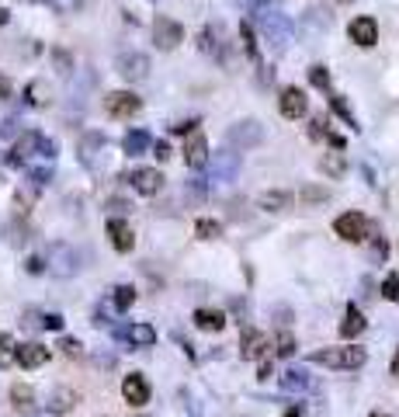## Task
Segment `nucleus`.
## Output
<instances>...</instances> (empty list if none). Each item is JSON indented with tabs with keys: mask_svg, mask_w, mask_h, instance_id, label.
<instances>
[{
	"mask_svg": "<svg viewBox=\"0 0 399 417\" xmlns=\"http://www.w3.org/2000/svg\"><path fill=\"white\" fill-rule=\"evenodd\" d=\"M289 202H292V195H289V191H267V195H261V198H257V205H261V208H267V213H281V208L289 205Z\"/></svg>",
	"mask_w": 399,
	"mask_h": 417,
	"instance_id": "b1692460",
	"label": "nucleus"
},
{
	"mask_svg": "<svg viewBox=\"0 0 399 417\" xmlns=\"http://www.w3.org/2000/svg\"><path fill=\"white\" fill-rule=\"evenodd\" d=\"M129 184L139 195H156L163 188V174L156 167H136V171H129Z\"/></svg>",
	"mask_w": 399,
	"mask_h": 417,
	"instance_id": "f8f14e48",
	"label": "nucleus"
},
{
	"mask_svg": "<svg viewBox=\"0 0 399 417\" xmlns=\"http://www.w3.org/2000/svg\"><path fill=\"white\" fill-rule=\"evenodd\" d=\"M330 104H333V112L344 119L351 129H358V126H354V115H351V108H348V101H344V97H340V94H330Z\"/></svg>",
	"mask_w": 399,
	"mask_h": 417,
	"instance_id": "7c9ffc66",
	"label": "nucleus"
},
{
	"mask_svg": "<svg viewBox=\"0 0 399 417\" xmlns=\"http://www.w3.org/2000/svg\"><path fill=\"white\" fill-rule=\"evenodd\" d=\"M195 126H198V122L191 119V122H181V126H174V132H178V136H184V132H195Z\"/></svg>",
	"mask_w": 399,
	"mask_h": 417,
	"instance_id": "c03bdc74",
	"label": "nucleus"
},
{
	"mask_svg": "<svg viewBox=\"0 0 399 417\" xmlns=\"http://www.w3.org/2000/svg\"><path fill=\"white\" fill-rule=\"evenodd\" d=\"M392 376H399V351H396V358H392Z\"/></svg>",
	"mask_w": 399,
	"mask_h": 417,
	"instance_id": "09e8293b",
	"label": "nucleus"
},
{
	"mask_svg": "<svg viewBox=\"0 0 399 417\" xmlns=\"http://www.w3.org/2000/svg\"><path fill=\"white\" fill-rule=\"evenodd\" d=\"M309 361L326 365V369H361V365L368 361V351L358 348V344H348V348H323V351H313Z\"/></svg>",
	"mask_w": 399,
	"mask_h": 417,
	"instance_id": "f257e3e1",
	"label": "nucleus"
},
{
	"mask_svg": "<svg viewBox=\"0 0 399 417\" xmlns=\"http://www.w3.org/2000/svg\"><path fill=\"white\" fill-rule=\"evenodd\" d=\"M38 417H56V414H38Z\"/></svg>",
	"mask_w": 399,
	"mask_h": 417,
	"instance_id": "864d4df0",
	"label": "nucleus"
},
{
	"mask_svg": "<svg viewBox=\"0 0 399 417\" xmlns=\"http://www.w3.org/2000/svg\"><path fill=\"white\" fill-rule=\"evenodd\" d=\"M73 403H77V393H73V390H56L49 407H52V414H56V410H70Z\"/></svg>",
	"mask_w": 399,
	"mask_h": 417,
	"instance_id": "bb28decb",
	"label": "nucleus"
},
{
	"mask_svg": "<svg viewBox=\"0 0 399 417\" xmlns=\"http://www.w3.org/2000/svg\"><path fill=\"white\" fill-rule=\"evenodd\" d=\"M267 351V334L261 331H247L243 341H240V358H261Z\"/></svg>",
	"mask_w": 399,
	"mask_h": 417,
	"instance_id": "412c9836",
	"label": "nucleus"
},
{
	"mask_svg": "<svg viewBox=\"0 0 399 417\" xmlns=\"http://www.w3.org/2000/svg\"><path fill=\"white\" fill-rule=\"evenodd\" d=\"M261 139H264V126L257 119H243L226 132V143L233 150H254V146H261Z\"/></svg>",
	"mask_w": 399,
	"mask_h": 417,
	"instance_id": "20e7f679",
	"label": "nucleus"
},
{
	"mask_svg": "<svg viewBox=\"0 0 399 417\" xmlns=\"http://www.w3.org/2000/svg\"><path fill=\"white\" fill-rule=\"evenodd\" d=\"M108 237H111V247H115L119 254H129L136 247V233L125 219H108Z\"/></svg>",
	"mask_w": 399,
	"mask_h": 417,
	"instance_id": "2eb2a0df",
	"label": "nucleus"
},
{
	"mask_svg": "<svg viewBox=\"0 0 399 417\" xmlns=\"http://www.w3.org/2000/svg\"><path fill=\"white\" fill-rule=\"evenodd\" d=\"M60 348H63V351H66V355H73V358H77V355H80V351H84V344H80V341H77V337H63V341H60Z\"/></svg>",
	"mask_w": 399,
	"mask_h": 417,
	"instance_id": "58836bf2",
	"label": "nucleus"
},
{
	"mask_svg": "<svg viewBox=\"0 0 399 417\" xmlns=\"http://www.w3.org/2000/svg\"><path fill=\"white\" fill-rule=\"evenodd\" d=\"M195 327H202V331H222L226 327V313H219V309H195Z\"/></svg>",
	"mask_w": 399,
	"mask_h": 417,
	"instance_id": "5701e85b",
	"label": "nucleus"
},
{
	"mask_svg": "<svg viewBox=\"0 0 399 417\" xmlns=\"http://www.w3.org/2000/svg\"><path fill=\"white\" fill-rule=\"evenodd\" d=\"M348 35H351V42H354V45L372 49V45L378 42V21H375V18H368V14H361V18H354V21L348 25Z\"/></svg>",
	"mask_w": 399,
	"mask_h": 417,
	"instance_id": "6e6552de",
	"label": "nucleus"
},
{
	"mask_svg": "<svg viewBox=\"0 0 399 417\" xmlns=\"http://www.w3.org/2000/svg\"><path fill=\"white\" fill-rule=\"evenodd\" d=\"M319 171H323L326 178L340 181V178L348 174V160H344V153H340V150H333V153H323V160H319Z\"/></svg>",
	"mask_w": 399,
	"mask_h": 417,
	"instance_id": "4be33fe9",
	"label": "nucleus"
},
{
	"mask_svg": "<svg viewBox=\"0 0 399 417\" xmlns=\"http://www.w3.org/2000/svg\"><path fill=\"white\" fill-rule=\"evenodd\" d=\"M42 327H49V331H63V317H60V313H45V317H42Z\"/></svg>",
	"mask_w": 399,
	"mask_h": 417,
	"instance_id": "ea45409f",
	"label": "nucleus"
},
{
	"mask_svg": "<svg viewBox=\"0 0 399 417\" xmlns=\"http://www.w3.org/2000/svg\"><path fill=\"white\" fill-rule=\"evenodd\" d=\"M274 344H278V355H281V358H292V355H295V337H292L289 331H281Z\"/></svg>",
	"mask_w": 399,
	"mask_h": 417,
	"instance_id": "473e14b6",
	"label": "nucleus"
},
{
	"mask_svg": "<svg viewBox=\"0 0 399 417\" xmlns=\"http://www.w3.org/2000/svg\"><path fill=\"white\" fill-rule=\"evenodd\" d=\"M240 174V156L237 153H215L212 156V178L208 181H215V184H226V181H233Z\"/></svg>",
	"mask_w": 399,
	"mask_h": 417,
	"instance_id": "1a4fd4ad",
	"label": "nucleus"
},
{
	"mask_svg": "<svg viewBox=\"0 0 399 417\" xmlns=\"http://www.w3.org/2000/svg\"><path fill=\"white\" fill-rule=\"evenodd\" d=\"M271 372H274V369H271V361H264V365H261V372H257V379H267Z\"/></svg>",
	"mask_w": 399,
	"mask_h": 417,
	"instance_id": "de8ad7c7",
	"label": "nucleus"
},
{
	"mask_svg": "<svg viewBox=\"0 0 399 417\" xmlns=\"http://www.w3.org/2000/svg\"><path fill=\"white\" fill-rule=\"evenodd\" d=\"M219 233H222V223L219 219H198L195 223V237L198 240H215Z\"/></svg>",
	"mask_w": 399,
	"mask_h": 417,
	"instance_id": "a878e982",
	"label": "nucleus"
},
{
	"mask_svg": "<svg viewBox=\"0 0 399 417\" xmlns=\"http://www.w3.org/2000/svg\"><path fill=\"white\" fill-rule=\"evenodd\" d=\"M8 18H11V11H4V8H0V25H4Z\"/></svg>",
	"mask_w": 399,
	"mask_h": 417,
	"instance_id": "8fccbe9b",
	"label": "nucleus"
},
{
	"mask_svg": "<svg viewBox=\"0 0 399 417\" xmlns=\"http://www.w3.org/2000/svg\"><path fill=\"white\" fill-rule=\"evenodd\" d=\"M28 178H32L35 188H38V184H49V181H52V167H49V164H45V167H32Z\"/></svg>",
	"mask_w": 399,
	"mask_h": 417,
	"instance_id": "c9c22d12",
	"label": "nucleus"
},
{
	"mask_svg": "<svg viewBox=\"0 0 399 417\" xmlns=\"http://www.w3.org/2000/svg\"><path fill=\"white\" fill-rule=\"evenodd\" d=\"M25 94H28V101H32V104H45V97H42V94H45V84H38V80H35V84H28V91H25Z\"/></svg>",
	"mask_w": 399,
	"mask_h": 417,
	"instance_id": "e433bc0d",
	"label": "nucleus"
},
{
	"mask_svg": "<svg viewBox=\"0 0 399 417\" xmlns=\"http://www.w3.org/2000/svg\"><path fill=\"white\" fill-rule=\"evenodd\" d=\"M365 327H368V320L361 317V309H358V306H348L344 320H340V337H344V341H354Z\"/></svg>",
	"mask_w": 399,
	"mask_h": 417,
	"instance_id": "6ab92c4d",
	"label": "nucleus"
},
{
	"mask_svg": "<svg viewBox=\"0 0 399 417\" xmlns=\"http://www.w3.org/2000/svg\"><path fill=\"white\" fill-rule=\"evenodd\" d=\"M111 208H115V213H125V208H132V205H125L122 198H111Z\"/></svg>",
	"mask_w": 399,
	"mask_h": 417,
	"instance_id": "49530a36",
	"label": "nucleus"
},
{
	"mask_svg": "<svg viewBox=\"0 0 399 417\" xmlns=\"http://www.w3.org/2000/svg\"><path fill=\"white\" fill-rule=\"evenodd\" d=\"M309 80H313V87H319V91H330V70H326L323 63L309 67Z\"/></svg>",
	"mask_w": 399,
	"mask_h": 417,
	"instance_id": "2f4dec72",
	"label": "nucleus"
},
{
	"mask_svg": "<svg viewBox=\"0 0 399 417\" xmlns=\"http://www.w3.org/2000/svg\"><path fill=\"white\" fill-rule=\"evenodd\" d=\"M52 63H56V70H60V73H70L73 70V56H70L66 49H52Z\"/></svg>",
	"mask_w": 399,
	"mask_h": 417,
	"instance_id": "72a5a7b5",
	"label": "nucleus"
},
{
	"mask_svg": "<svg viewBox=\"0 0 399 417\" xmlns=\"http://www.w3.org/2000/svg\"><path fill=\"white\" fill-rule=\"evenodd\" d=\"M153 153H156V160H167V156H170V146H167V143L160 139V143L153 146Z\"/></svg>",
	"mask_w": 399,
	"mask_h": 417,
	"instance_id": "79ce46f5",
	"label": "nucleus"
},
{
	"mask_svg": "<svg viewBox=\"0 0 399 417\" xmlns=\"http://www.w3.org/2000/svg\"><path fill=\"white\" fill-rule=\"evenodd\" d=\"M35 195H38V188H35V184H25V188H18V195H14V205H18V213H21V216L28 213V205L35 202Z\"/></svg>",
	"mask_w": 399,
	"mask_h": 417,
	"instance_id": "c85d7f7f",
	"label": "nucleus"
},
{
	"mask_svg": "<svg viewBox=\"0 0 399 417\" xmlns=\"http://www.w3.org/2000/svg\"><path fill=\"white\" fill-rule=\"evenodd\" d=\"M372 417H389V414H382V410H375V414H372Z\"/></svg>",
	"mask_w": 399,
	"mask_h": 417,
	"instance_id": "603ef678",
	"label": "nucleus"
},
{
	"mask_svg": "<svg viewBox=\"0 0 399 417\" xmlns=\"http://www.w3.org/2000/svg\"><path fill=\"white\" fill-rule=\"evenodd\" d=\"M302 198H306V202H326V198H330V191H326V188H306V191H302Z\"/></svg>",
	"mask_w": 399,
	"mask_h": 417,
	"instance_id": "4c0bfd02",
	"label": "nucleus"
},
{
	"mask_svg": "<svg viewBox=\"0 0 399 417\" xmlns=\"http://www.w3.org/2000/svg\"><path fill=\"white\" fill-rule=\"evenodd\" d=\"M278 108H281L285 119H302V115L309 112V97H306V91H299V87H285L281 97H278Z\"/></svg>",
	"mask_w": 399,
	"mask_h": 417,
	"instance_id": "0eeeda50",
	"label": "nucleus"
},
{
	"mask_svg": "<svg viewBox=\"0 0 399 417\" xmlns=\"http://www.w3.org/2000/svg\"><path fill=\"white\" fill-rule=\"evenodd\" d=\"M153 42H156V49H163V52L178 49V45L184 42V25L174 21V18H167V14H156V21H153Z\"/></svg>",
	"mask_w": 399,
	"mask_h": 417,
	"instance_id": "7ed1b4c3",
	"label": "nucleus"
},
{
	"mask_svg": "<svg viewBox=\"0 0 399 417\" xmlns=\"http://www.w3.org/2000/svg\"><path fill=\"white\" fill-rule=\"evenodd\" d=\"M139 108H143V101L132 91H111L104 97V112L111 119H132V115H139Z\"/></svg>",
	"mask_w": 399,
	"mask_h": 417,
	"instance_id": "423d86ee",
	"label": "nucleus"
},
{
	"mask_svg": "<svg viewBox=\"0 0 399 417\" xmlns=\"http://www.w3.org/2000/svg\"><path fill=\"white\" fill-rule=\"evenodd\" d=\"M14 361L21 365V369H38V365L49 361V348L38 344V341H28V344H18L14 348Z\"/></svg>",
	"mask_w": 399,
	"mask_h": 417,
	"instance_id": "4468645a",
	"label": "nucleus"
},
{
	"mask_svg": "<svg viewBox=\"0 0 399 417\" xmlns=\"http://www.w3.org/2000/svg\"><path fill=\"white\" fill-rule=\"evenodd\" d=\"M285 417H302V414H299V410L292 407V410H285Z\"/></svg>",
	"mask_w": 399,
	"mask_h": 417,
	"instance_id": "3c124183",
	"label": "nucleus"
},
{
	"mask_svg": "<svg viewBox=\"0 0 399 417\" xmlns=\"http://www.w3.org/2000/svg\"><path fill=\"white\" fill-rule=\"evenodd\" d=\"M14 337L11 334H0V369H8V365L14 361Z\"/></svg>",
	"mask_w": 399,
	"mask_h": 417,
	"instance_id": "c756f323",
	"label": "nucleus"
},
{
	"mask_svg": "<svg viewBox=\"0 0 399 417\" xmlns=\"http://www.w3.org/2000/svg\"><path fill=\"white\" fill-rule=\"evenodd\" d=\"M122 341H129L132 348H149V344H156V331L149 327V324H129V327H122V331H115Z\"/></svg>",
	"mask_w": 399,
	"mask_h": 417,
	"instance_id": "dca6fc26",
	"label": "nucleus"
},
{
	"mask_svg": "<svg viewBox=\"0 0 399 417\" xmlns=\"http://www.w3.org/2000/svg\"><path fill=\"white\" fill-rule=\"evenodd\" d=\"M115 70L125 77V80H146L149 73V56H143V52H122Z\"/></svg>",
	"mask_w": 399,
	"mask_h": 417,
	"instance_id": "9d476101",
	"label": "nucleus"
},
{
	"mask_svg": "<svg viewBox=\"0 0 399 417\" xmlns=\"http://www.w3.org/2000/svg\"><path fill=\"white\" fill-rule=\"evenodd\" d=\"M11 400H14L18 410H32L35 407V390L25 386V383H18V386H11Z\"/></svg>",
	"mask_w": 399,
	"mask_h": 417,
	"instance_id": "393cba45",
	"label": "nucleus"
},
{
	"mask_svg": "<svg viewBox=\"0 0 399 417\" xmlns=\"http://www.w3.org/2000/svg\"><path fill=\"white\" fill-rule=\"evenodd\" d=\"M278 383H281V390H285V393H306V390L313 386L309 372H306V369H299V365H292V369H285V372L278 376Z\"/></svg>",
	"mask_w": 399,
	"mask_h": 417,
	"instance_id": "a211bd4d",
	"label": "nucleus"
},
{
	"mask_svg": "<svg viewBox=\"0 0 399 417\" xmlns=\"http://www.w3.org/2000/svg\"><path fill=\"white\" fill-rule=\"evenodd\" d=\"M122 396H125L129 407H146V403H149V383H146V376L129 372V376L122 379Z\"/></svg>",
	"mask_w": 399,
	"mask_h": 417,
	"instance_id": "9b49d317",
	"label": "nucleus"
},
{
	"mask_svg": "<svg viewBox=\"0 0 399 417\" xmlns=\"http://www.w3.org/2000/svg\"><path fill=\"white\" fill-rule=\"evenodd\" d=\"M25 272H32V275H42V272H45V261H42V257H28Z\"/></svg>",
	"mask_w": 399,
	"mask_h": 417,
	"instance_id": "a19ab883",
	"label": "nucleus"
},
{
	"mask_svg": "<svg viewBox=\"0 0 399 417\" xmlns=\"http://www.w3.org/2000/svg\"><path fill=\"white\" fill-rule=\"evenodd\" d=\"M368 230H372V223H368L361 213H344V216L333 219V233H337L340 240H348V243H361V240L368 237Z\"/></svg>",
	"mask_w": 399,
	"mask_h": 417,
	"instance_id": "39448f33",
	"label": "nucleus"
},
{
	"mask_svg": "<svg viewBox=\"0 0 399 417\" xmlns=\"http://www.w3.org/2000/svg\"><path fill=\"white\" fill-rule=\"evenodd\" d=\"M326 28H330V14L319 11V8H309V11L299 18V32H302L306 38H316V35L326 32Z\"/></svg>",
	"mask_w": 399,
	"mask_h": 417,
	"instance_id": "f3484780",
	"label": "nucleus"
},
{
	"mask_svg": "<svg viewBox=\"0 0 399 417\" xmlns=\"http://www.w3.org/2000/svg\"><path fill=\"white\" fill-rule=\"evenodd\" d=\"M111 302H115L119 313H125V309L136 302V289H132V285H119V289H115V299H111Z\"/></svg>",
	"mask_w": 399,
	"mask_h": 417,
	"instance_id": "cd10ccee",
	"label": "nucleus"
},
{
	"mask_svg": "<svg viewBox=\"0 0 399 417\" xmlns=\"http://www.w3.org/2000/svg\"><path fill=\"white\" fill-rule=\"evenodd\" d=\"M32 153H38V156H56V143L52 139H45L42 132H25L14 146H11V153L4 156V164H11V167H18V164H25Z\"/></svg>",
	"mask_w": 399,
	"mask_h": 417,
	"instance_id": "f03ea898",
	"label": "nucleus"
},
{
	"mask_svg": "<svg viewBox=\"0 0 399 417\" xmlns=\"http://www.w3.org/2000/svg\"><path fill=\"white\" fill-rule=\"evenodd\" d=\"M149 146H153V136H149L146 129H129V132H125V139H122L125 156H143Z\"/></svg>",
	"mask_w": 399,
	"mask_h": 417,
	"instance_id": "aec40b11",
	"label": "nucleus"
},
{
	"mask_svg": "<svg viewBox=\"0 0 399 417\" xmlns=\"http://www.w3.org/2000/svg\"><path fill=\"white\" fill-rule=\"evenodd\" d=\"M8 136H14V119H8L4 126H0V139H8Z\"/></svg>",
	"mask_w": 399,
	"mask_h": 417,
	"instance_id": "a18cd8bd",
	"label": "nucleus"
},
{
	"mask_svg": "<svg viewBox=\"0 0 399 417\" xmlns=\"http://www.w3.org/2000/svg\"><path fill=\"white\" fill-rule=\"evenodd\" d=\"M11 91H14V87H11V80H8V77H0V101H8V97H11Z\"/></svg>",
	"mask_w": 399,
	"mask_h": 417,
	"instance_id": "37998d69",
	"label": "nucleus"
},
{
	"mask_svg": "<svg viewBox=\"0 0 399 417\" xmlns=\"http://www.w3.org/2000/svg\"><path fill=\"white\" fill-rule=\"evenodd\" d=\"M184 164L191 171H205L208 167V143L202 132H191V139L184 143Z\"/></svg>",
	"mask_w": 399,
	"mask_h": 417,
	"instance_id": "ddd939ff",
	"label": "nucleus"
},
{
	"mask_svg": "<svg viewBox=\"0 0 399 417\" xmlns=\"http://www.w3.org/2000/svg\"><path fill=\"white\" fill-rule=\"evenodd\" d=\"M382 296L392 299V302H399V275H385V282H382Z\"/></svg>",
	"mask_w": 399,
	"mask_h": 417,
	"instance_id": "f704fd0d",
	"label": "nucleus"
}]
</instances>
